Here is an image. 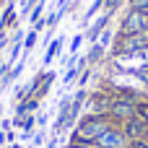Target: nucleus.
Here are the masks:
<instances>
[{
  "label": "nucleus",
  "mask_w": 148,
  "mask_h": 148,
  "mask_svg": "<svg viewBox=\"0 0 148 148\" xmlns=\"http://www.w3.org/2000/svg\"><path fill=\"white\" fill-rule=\"evenodd\" d=\"M112 117L109 114H86L75 130H73V140H81V143H96L109 127H112Z\"/></svg>",
  "instance_id": "obj_1"
},
{
  "label": "nucleus",
  "mask_w": 148,
  "mask_h": 148,
  "mask_svg": "<svg viewBox=\"0 0 148 148\" xmlns=\"http://www.w3.org/2000/svg\"><path fill=\"white\" fill-rule=\"evenodd\" d=\"M140 99H122V96H112V104H109V117H112V122H127V120H133L135 117V104H138Z\"/></svg>",
  "instance_id": "obj_2"
},
{
  "label": "nucleus",
  "mask_w": 148,
  "mask_h": 148,
  "mask_svg": "<svg viewBox=\"0 0 148 148\" xmlns=\"http://www.w3.org/2000/svg\"><path fill=\"white\" fill-rule=\"evenodd\" d=\"M122 36H133V34H140V31H148V10H135L130 8L127 16L122 18Z\"/></svg>",
  "instance_id": "obj_3"
},
{
  "label": "nucleus",
  "mask_w": 148,
  "mask_h": 148,
  "mask_svg": "<svg viewBox=\"0 0 148 148\" xmlns=\"http://www.w3.org/2000/svg\"><path fill=\"white\" fill-rule=\"evenodd\" d=\"M143 49H148V31L133 34V36H122L114 55H135V52H143Z\"/></svg>",
  "instance_id": "obj_4"
},
{
  "label": "nucleus",
  "mask_w": 148,
  "mask_h": 148,
  "mask_svg": "<svg viewBox=\"0 0 148 148\" xmlns=\"http://www.w3.org/2000/svg\"><path fill=\"white\" fill-rule=\"evenodd\" d=\"M127 135L122 133V127H117V125H112L99 140H96V146L99 148H127Z\"/></svg>",
  "instance_id": "obj_5"
},
{
  "label": "nucleus",
  "mask_w": 148,
  "mask_h": 148,
  "mask_svg": "<svg viewBox=\"0 0 148 148\" xmlns=\"http://www.w3.org/2000/svg\"><path fill=\"white\" fill-rule=\"evenodd\" d=\"M143 127H146V122H143V120H138V117H133V120L122 122V133L127 135V140L143 138Z\"/></svg>",
  "instance_id": "obj_6"
},
{
  "label": "nucleus",
  "mask_w": 148,
  "mask_h": 148,
  "mask_svg": "<svg viewBox=\"0 0 148 148\" xmlns=\"http://www.w3.org/2000/svg\"><path fill=\"white\" fill-rule=\"evenodd\" d=\"M107 21H109V13H104V16H101V18H99L88 31H86V39H88V42H96V39H99V34H101V29L107 26Z\"/></svg>",
  "instance_id": "obj_7"
},
{
  "label": "nucleus",
  "mask_w": 148,
  "mask_h": 148,
  "mask_svg": "<svg viewBox=\"0 0 148 148\" xmlns=\"http://www.w3.org/2000/svg\"><path fill=\"white\" fill-rule=\"evenodd\" d=\"M135 117L143 120V122L148 125V99H140V101L135 104Z\"/></svg>",
  "instance_id": "obj_8"
},
{
  "label": "nucleus",
  "mask_w": 148,
  "mask_h": 148,
  "mask_svg": "<svg viewBox=\"0 0 148 148\" xmlns=\"http://www.w3.org/2000/svg\"><path fill=\"white\" fill-rule=\"evenodd\" d=\"M57 52H60V39H57V42H52V44H49V49H47V55H44V65H47V62H52V60H55V55H57Z\"/></svg>",
  "instance_id": "obj_9"
},
{
  "label": "nucleus",
  "mask_w": 148,
  "mask_h": 148,
  "mask_svg": "<svg viewBox=\"0 0 148 148\" xmlns=\"http://www.w3.org/2000/svg\"><path fill=\"white\" fill-rule=\"evenodd\" d=\"M36 36H39V34H36V31H31V34H29V36H26V44H23V52H29V49H31V47H34V44H36Z\"/></svg>",
  "instance_id": "obj_10"
},
{
  "label": "nucleus",
  "mask_w": 148,
  "mask_h": 148,
  "mask_svg": "<svg viewBox=\"0 0 148 148\" xmlns=\"http://www.w3.org/2000/svg\"><path fill=\"white\" fill-rule=\"evenodd\" d=\"M81 68H83V65H73V68H70V70L65 73V83H70V81H73V78L78 75V70H81Z\"/></svg>",
  "instance_id": "obj_11"
},
{
  "label": "nucleus",
  "mask_w": 148,
  "mask_h": 148,
  "mask_svg": "<svg viewBox=\"0 0 148 148\" xmlns=\"http://www.w3.org/2000/svg\"><path fill=\"white\" fill-rule=\"evenodd\" d=\"M130 8H135V10H148V0H130Z\"/></svg>",
  "instance_id": "obj_12"
},
{
  "label": "nucleus",
  "mask_w": 148,
  "mask_h": 148,
  "mask_svg": "<svg viewBox=\"0 0 148 148\" xmlns=\"http://www.w3.org/2000/svg\"><path fill=\"white\" fill-rule=\"evenodd\" d=\"M127 148H148V140H143V138H135V140H130V143H127Z\"/></svg>",
  "instance_id": "obj_13"
},
{
  "label": "nucleus",
  "mask_w": 148,
  "mask_h": 148,
  "mask_svg": "<svg viewBox=\"0 0 148 148\" xmlns=\"http://www.w3.org/2000/svg\"><path fill=\"white\" fill-rule=\"evenodd\" d=\"M68 148H99L96 143H81V140H70V146Z\"/></svg>",
  "instance_id": "obj_14"
},
{
  "label": "nucleus",
  "mask_w": 148,
  "mask_h": 148,
  "mask_svg": "<svg viewBox=\"0 0 148 148\" xmlns=\"http://www.w3.org/2000/svg\"><path fill=\"white\" fill-rule=\"evenodd\" d=\"M101 3H104V0H96V3H94V5H91V8L86 10V18H91V16H94V13H96V10L101 8Z\"/></svg>",
  "instance_id": "obj_15"
},
{
  "label": "nucleus",
  "mask_w": 148,
  "mask_h": 148,
  "mask_svg": "<svg viewBox=\"0 0 148 148\" xmlns=\"http://www.w3.org/2000/svg\"><path fill=\"white\" fill-rule=\"evenodd\" d=\"M101 52H104V47H101V44H96V47L91 49V55H88V57H91V60H99V55H101Z\"/></svg>",
  "instance_id": "obj_16"
},
{
  "label": "nucleus",
  "mask_w": 148,
  "mask_h": 148,
  "mask_svg": "<svg viewBox=\"0 0 148 148\" xmlns=\"http://www.w3.org/2000/svg\"><path fill=\"white\" fill-rule=\"evenodd\" d=\"M39 13H42V3H39V5L34 8V13H31V18H34V21H39Z\"/></svg>",
  "instance_id": "obj_17"
},
{
  "label": "nucleus",
  "mask_w": 148,
  "mask_h": 148,
  "mask_svg": "<svg viewBox=\"0 0 148 148\" xmlns=\"http://www.w3.org/2000/svg\"><path fill=\"white\" fill-rule=\"evenodd\" d=\"M81 42H83V36H75V39H73V52H75V49L81 47Z\"/></svg>",
  "instance_id": "obj_18"
},
{
  "label": "nucleus",
  "mask_w": 148,
  "mask_h": 148,
  "mask_svg": "<svg viewBox=\"0 0 148 148\" xmlns=\"http://www.w3.org/2000/svg\"><path fill=\"white\" fill-rule=\"evenodd\" d=\"M143 140H148V125L143 127Z\"/></svg>",
  "instance_id": "obj_19"
}]
</instances>
